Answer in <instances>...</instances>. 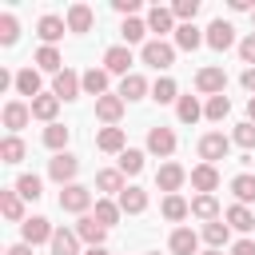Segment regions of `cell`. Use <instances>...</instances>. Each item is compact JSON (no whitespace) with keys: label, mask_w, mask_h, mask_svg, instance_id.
<instances>
[{"label":"cell","mask_w":255,"mask_h":255,"mask_svg":"<svg viewBox=\"0 0 255 255\" xmlns=\"http://www.w3.org/2000/svg\"><path fill=\"white\" fill-rule=\"evenodd\" d=\"M247 120H251V124H255V96H251V100H247Z\"/></svg>","instance_id":"52"},{"label":"cell","mask_w":255,"mask_h":255,"mask_svg":"<svg viewBox=\"0 0 255 255\" xmlns=\"http://www.w3.org/2000/svg\"><path fill=\"white\" fill-rule=\"evenodd\" d=\"M167 247H171V255H195V247H199V235H195L191 227H175Z\"/></svg>","instance_id":"17"},{"label":"cell","mask_w":255,"mask_h":255,"mask_svg":"<svg viewBox=\"0 0 255 255\" xmlns=\"http://www.w3.org/2000/svg\"><path fill=\"white\" fill-rule=\"evenodd\" d=\"M52 255H80V235L68 227H56L52 235Z\"/></svg>","instance_id":"18"},{"label":"cell","mask_w":255,"mask_h":255,"mask_svg":"<svg viewBox=\"0 0 255 255\" xmlns=\"http://www.w3.org/2000/svg\"><path fill=\"white\" fill-rule=\"evenodd\" d=\"M203 40H207V48L227 52V48L235 44V28H231L227 20H211V24H207V32H203Z\"/></svg>","instance_id":"6"},{"label":"cell","mask_w":255,"mask_h":255,"mask_svg":"<svg viewBox=\"0 0 255 255\" xmlns=\"http://www.w3.org/2000/svg\"><path fill=\"white\" fill-rule=\"evenodd\" d=\"M76 171H80V159H76V155H68V151L52 155V163H48V175H52L60 187H68V183L76 179Z\"/></svg>","instance_id":"4"},{"label":"cell","mask_w":255,"mask_h":255,"mask_svg":"<svg viewBox=\"0 0 255 255\" xmlns=\"http://www.w3.org/2000/svg\"><path fill=\"white\" fill-rule=\"evenodd\" d=\"M104 68H108V72H120V76H131V72H128V68H131V48H128V44L108 48V52H104Z\"/></svg>","instance_id":"13"},{"label":"cell","mask_w":255,"mask_h":255,"mask_svg":"<svg viewBox=\"0 0 255 255\" xmlns=\"http://www.w3.org/2000/svg\"><path fill=\"white\" fill-rule=\"evenodd\" d=\"M64 20H68V32H92V24H96V12H92L88 4H72Z\"/></svg>","instance_id":"15"},{"label":"cell","mask_w":255,"mask_h":255,"mask_svg":"<svg viewBox=\"0 0 255 255\" xmlns=\"http://www.w3.org/2000/svg\"><path fill=\"white\" fill-rule=\"evenodd\" d=\"M239 56H243V64H251V68H255V32H251V36H243Z\"/></svg>","instance_id":"48"},{"label":"cell","mask_w":255,"mask_h":255,"mask_svg":"<svg viewBox=\"0 0 255 255\" xmlns=\"http://www.w3.org/2000/svg\"><path fill=\"white\" fill-rule=\"evenodd\" d=\"M227 227H235V231H255V215L243 207V203H235V207H227Z\"/></svg>","instance_id":"27"},{"label":"cell","mask_w":255,"mask_h":255,"mask_svg":"<svg viewBox=\"0 0 255 255\" xmlns=\"http://www.w3.org/2000/svg\"><path fill=\"white\" fill-rule=\"evenodd\" d=\"M155 255H159V251H155Z\"/></svg>","instance_id":"56"},{"label":"cell","mask_w":255,"mask_h":255,"mask_svg":"<svg viewBox=\"0 0 255 255\" xmlns=\"http://www.w3.org/2000/svg\"><path fill=\"white\" fill-rule=\"evenodd\" d=\"M243 88L255 96V68H247V72H243Z\"/></svg>","instance_id":"50"},{"label":"cell","mask_w":255,"mask_h":255,"mask_svg":"<svg viewBox=\"0 0 255 255\" xmlns=\"http://www.w3.org/2000/svg\"><path fill=\"white\" fill-rule=\"evenodd\" d=\"M120 171H124V175H139V171H143V151H135V147L120 151Z\"/></svg>","instance_id":"40"},{"label":"cell","mask_w":255,"mask_h":255,"mask_svg":"<svg viewBox=\"0 0 255 255\" xmlns=\"http://www.w3.org/2000/svg\"><path fill=\"white\" fill-rule=\"evenodd\" d=\"M16 191H20V199H40L44 191H40V175H20L16 179Z\"/></svg>","instance_id":"44"},{"label":"cell","mask_w":255,"mask_h":255,"mask_svg":"<svg viewBox=\"0 0 255 255\" xmlns=\"http://www.w3.org/2000/svg\"><path fill=\"white\" fill-rule=\"evenodd\" d=\"M187 215H191V207H187L183 195H163V219L179 223V219H187Z\"/></svg>","instance_id":"33"},{"label":"cell","mask_w":255,"mask_h":255,"mask_svg":"<svg viewBox=\"0 0 255 255\" xmlns=\"http://www.w3.org/2000/svg\"><path fill=\"white\" fill-rule=\"evenodd\" d=\"M4 255H32V247H28V243H16V247H8Z\"/></svg>","instance_id":"51"},{"label":"cell","mask_w":255,"mask_h":255,"mask_svg":"<svg viewBox=\"0 0 255 255\" xmlns=\"http://www.w3.org/2000/svg\"><path fill=\"white\" fill-rule=\"evenodd\" d=\"M80 88H84V76H76L72 68H64V72L52 80V96H56V100H76Z\"/></svg>","instance_id":"8"},{"label":"cell","mask_w":255,"mask_h":255,"mask_svg":"<svg viewBox=\"0 0 255 255\" xmlns=\"http://www.w3.org/2000/svg\"><path fill=\"white\" fill-rule=\"evenodd\" d=\"M16 92H20V96H28V100L44 96V92H40V72H36V68H24V72H16Z\"/></svg>","instance_id":"23"},{"label":"cell","mask_w":255,"mask_h":255,"mask_svg":"<svg viewBox=\"0 0 255 255\" xmlns=\"http://www.w3.org/2000/svg\"><path fill=\"white\" fill-rule=\"evenodd\" d=\"M36 64H40V72H52V76H60V72H64V56H60L56 48H48V44L36 52Z\"/></svg>","instance_id":"28"},{"label":"cell","mask_w":255,"mask_h":255,"mask_svg":"<svg viewBox=\"0 0 255 255\" xmlns=\"http://www.w3.org/2000/svg\"><path fill=\"white\" fill-rule=\"evenodd\" d=\"M56 112H60V100H56L52 92H44V96H36V100H32V116H36V120L56 124Z\"/></svg>","instance_id":"20"},{"label":"cell","mask_w":255,"mask_h":255,"mask_svg":"<svg viewBox=\"0 0 255 255\" xmlns=\"http://www.w3.org/2000/svg\"><path fill=\"white\" fill-rule=\"evenodd\" d=\"M120 32H124V44H139V40L147 36V24L131 16V20H124V28H120Z\"/></svg>","instance_id":"42"},{"label":"cell","mask_w":255,"mask_h":255,"mask_svg":"<svg viewBox=\"0 0 255 255\" xmlns=\"http://www.w3.org/2000/svg\"><path fill=\"white\" fill-rule=\"evenodd\" d=\"M139 56H143V64H151L155 72H163V68H171V64H175V48H171V44H163V40H147Z\"/></svg>","instance_id":"2"},{"label":"cell","mask_w":255,"mask_h":255,"mask_svg":"<svg viewBox=\"0 0 255 255\" xmlns=\"http://www.w3.org/2000/svg\"><path fill=\"white\" fill-rule=\"evenodd\" d=\"M199 44H207V40H203V32H199L195 24H179V28H175V48H183V52H195Z\"/></svg>","instance_id":"22"},{"label":"cell","mask_w":255,"mask_h":255,"mask_svg":"<svg viewBox=\"0 0 255 255\" xmlns=\"http://www.w3.org/2000/svg\"><path fill=\"white\" fill-rule=\"evenodd\" d=\"M68 32V20L64 16H40V24H36V36L48 44V48H56V40Z\"/></svg>","instance_id":"10"},{"label":"cell","mask_w":255,"mask_h":255,"mask_svg":"<svg viewBox=\"0 0 255 255\" xmlns=\"http://www.w3.org/2000/svg\"><path fill=\"white\" fill-rule=\"evenodd\" d=\"M96 116H100L104 124H116V120L124 116V100H120V96H100V100H96Z\"/></svg>","instance_id":"25"},{"label":"cell","mask_w":255,"mask_h":255,"mask_svg":"<svg viewBox=\"0 0 255 255\" xmlns=\"http://www.w3.org/2000/svg\"><path fill=\"white\" fill-rule=\"evenodd\" d=\"M96 223H104V227H112L116 219H120V203H112V199H96Z\"/></svg>","instance_id":"41"},{"label":"cell","mask_w":255,"mask_h":255,"mask_svg":"<svg viewBox=\"0 0 255 255\" xmlns=\"http://www.w3.org/2000/svg\"><path fill=\"white\" fill-rule=\"evenodd\" d=\"M0 211H4L12 223H24V203H20V191H0Z\"/></svg>","instance_id":"32"},{"label":"cell","mask_w":255,"mask_h":255,"mask_svg":"<svg viewBox=\"0 0 255 255\" xmlns=\"http://www.w3.org/2000/svg\"><path fill=\"white\" fill-rule=\"evenodd\" d=\"M84 92L96 96V100L108 96V68H88V72H84Z\"/></svg>","instance_id":"24"},{"label":"cell","mask_w":255,"mask_h":255,"mask_svg":"<svg viewBox=\"0 0 255 255\" xmlns=\"http://www.w3.org/2000/svg\"><path fill=\"white\" fill-rule=\"evenodd\" d=\"M72 231H76L88 247H104V235H108V227H104V223H96V215H80Z\"/></svg>","instance_id":"9"},{"label":"cell","mask_w":255,"mask_h":255,"mask_svg":"<svg viewBox=\"0 0 255 255\" xmlns=\"http://www.w3.org/2000/svg\"><path fill=\"white\" fill-rule=\"evenodd\" d=\"M171 24H175V12H171V8H151V12H147V32L167 36V32H175Z\"/></svg>","instance_id":"19"},{"label":"cell","mask_w":255,"mask_h":255,"mask_svg":"<svg viewBox=\"0 0 255 255\" xmlns=\"http://www.w3.org/2000/svg\"><path fill=\"white\" fill-rule=\"evenodd\" d=\"M20 235H24V243H28V247H36V243H52L56 227H52L44 215H32V219H24V223H20Z\"/></svg>","instance_id":"3"},{"label":"cell","mask_w":255,"mask_h":255,"mask_svg":"<svg viewBox=\"0 0 255 255\" xmlns=\"http://www.w3.org/2000/svg\"><path fill=\"white\" fill-rule=\"evenodd\" d=\"M84 255H108V251H104V247H88Z\"/></svg>","instance_id":"53"},{"label":"cell","mask_w":255,"mask_h":255,"mask_svg":"<svg viewBox=\"0 0 255 255\" xmlns=\"http://www.w3.org/2000/svg\"><path fill=\"white\" fill-rule=\"evenodd\" d=\"M195 88L211 100V96H223V88H227V76H223V68H199V76H195Z\"/></svg>","instance_id":"7"},{"label":"cell","mask_w":255,"mask_h":255,"mask_svg":"<svg viewBox=\"0 0 255 255\" xmlns=\"http://www.w3.org/2000/svg\"><path fill=\"white\" fill-rule=\"evenodd\" d=\"M143 92H147V80L143 76H124L120 80V100H143Z\"/></svg>","instance_id":"29"},{"label":"cell","mask_w":255,"mask_h":255,"mask_svg":"<svg viewBox=\"0 0 255 255\" xmlns=\"http://www.w3.org/2000/svg\"><path fill=\"white\" fill-rule=\"evenodd\" d=\"M68 139H72V131H68L64 124H48V128H44V143H48V147H52L56 155H60V151L68 147Z\"/></svg>","instance_id":"30"},{"label":"cell","mask_w":255,"mask_h":255,"mask_svg":"<svg viewBox=\"0 0 255 255\" xmlns=\"http://www.w3.org/2000/svg\"><path fill=\"white\" fill-rule=\"evenodd\" d=\"M96 187H100V191H116V195H120V191H124V171H120V167H104V171L96 175Z\"/></svg>","instance_id":"34"},{"label":"cell","mask_w":255,"mask_h":255,"mask_svg":"<svg viewBox=\"0 0 255 255\" xmlns=\"http://www.w3.org/2000/svg\"><path fill=\"white\" fill-rule=\"evenodd\" d=\"M151 100H159V104H171V100H179V88H175V80H171V76H159V80H155V88H151Z\"/></svg>","instance_id":"37"},{"label":"cell","mask_w":255,"mask_h":255,"mask_svg":"<svg viewBox=\"0 0 255 255\" xmlns=\"http://www.w3.org/2000/svg\"><path fill=\"white\" fill-rule=\"evenodd\" d=\"M203 239L211 243V251H219V247L231 239V227H227L223 219H211V223H203Z\"/></svg>","instance_id":"26"},{"label":"cell","mask_w":255,"mask_h":255,"mask_svg":"<svg viewBox=\"0 0 255 255\" xmlns=\"http://www.w3.org/2000/svg\"><path fill=\"white\" fill-rule=\"evenodd\" d=\"M143 207H147V191H143V187H124V191H120V211L139 215Z\"/></svg>","instance_id":"21"},{"label":"cell","mask_w":255,"mask_h":255,"mask_svg":"<svg viewBox=\"0 0 255 255\" xmlns=\"http://www.w3.org/2000/svg\"><path fill=\"white\" fill-rule=\"evenodd\" d=\"M28 116H32V104H20V100H12V104H4V128L16 135L24 124H28Z\"/></svg>","instance_id":"16"},{"label":"cell","mask_w":255,"mask_h":255,"mask_svg":"<svg viewBox=\"0 0 255 255\" xmlns=\"http://www.w3.org/2000/svg\"><path fill=\"white\" fill-rule=\"evenodd\" d=\"M60 207H64V211H76V215H84V211L92 207V191H88L84 183H68V187L60 191Z\"/></svg>","instance_id":"5"},{"label":"cell","mask_w":255,"mask_h":255,"mask_svg":"<svg viewBox=\"0 0 255 255\" xmlns=\"http://www.w3.org/2000/svg\"><path fill=\"white\" fill-rule=\"evenodd\" d=\"M231 139H235L239 147H247V151H255V124H251V120H247V124H239Z\"/></svg>","instance_id":"47"},{"label":"cell","mask_w":255,"mask_h":255,"mask_svg":"<svg viewBox=\"0 0 255 255\" xmlns=\"http://www.w3.org/2000/svg\"><path fill=\"white\" fill-rule=\"evenodd\" d=\"M0 159H4V163H20V159H24V139H20V135H8V139L0 143Z\"/></svg>","instance_id":"39"},{"label":"cell","mask_w":255,"mask_h":255,"mask_svg":"<svg viewBox=\"0 0 255 255\" xmlns=\"http://www.w3.org/2000/svg\"><path fill=\"white\" fill-rule=\"evenodd\" d=\"M183 179H187V171H183L179 163H163V167L155 171V187H159V191H167V195H175Z\"/></svg>","instance_id":"11"},{"label":"cell","mask_w":255,"mask_h":255,"mask_svg":"<svg viewBox=\"0 0 255 255\" xmlns=\"http://www.w3.org/2000/svg\"><path fill=\"white\" fill-rule=\"evenodd\" d=\"M171 12H175V20L191 24V20H195V12H199V0H175V4H171Z\"/></svg>","instance_id":"46"},{"label":"cell","mask_w":255,"mask_h":255,"mask_svg":"<svg viewBox=\"0 0 255 255\" xmlns=\"http://www.w3.org/2000/svg\"><path fill=\"white\" fill-rule=\"evenodd\" d=\"M227 151H231V139L223 131H207L199 139V159L203 163H219V159H227Z\"/></svg>","instance_id":"1"},{"label":"cell","mask_w":255,"mask_h":255,"mask_svg":"<svg viewBox=\"0 0 255 255\" xmlns=\"http://www.w3.org/2000/svg\"><path fill=\"white\" fill-rule=\"evenodd\" d=\"M96 147H100V151H128V147H124V128H104V131L96 135Z\"/></svg>","instance_id":"31"},{"label":"cell","mask_w":255,"mask_h":255,"mask_svg":"<svg viewBox=\"0 0 255 255\" xmlns=\"http://www.w3.org/2000/svg\"><path fill=\"white\" fill-rule=\"evenodd\" d=\"M203 255H223V251H203Z\"/></svg>","instance_id":"54"},{"label":"cell","mask_w":255,"mask_h":255,"mask_svg":"<svg viewBox=\"0 0 255 255\" xmlns=\"http://www.w3.org/2000/svg\"><path fill=\"white\" fill-rule=\"evenodd\" d=\"M231 255H255V243H251V239H239V243L231 247Z\"/></svg>","instance_id":"49"},{"label":"cell","mask_w":255,"mask_h":255,"mask_svg":"<svg viewBox=\"0 0 255 255\" xmlns=\"http://www.w3.org/2000/svg\"><path fill=\"white\" fill-rule=\"evenodd\" d=\"M175 112H179V120H183V124H195V120L203 116V108H199V100H195V96H179Z\"/></svg>","instance_id":"38"},{"label":"cell","mask_w":255,"mask_h":255,"mask_svg":"<svg viewBox=\"0 0 255 255\" xmlns=\"http://www.w3.org/2000/svg\"><path fill=\"white\" fill-rule=\"evenodd\" d=\"M231 191H235V199L247 207V203L255 199V175H247V171H243V175H235V179H231Z\"/></svg>","instance_id":"36"},{"label":"cell","mask_w":255,"mask_h":255,"mask_svg":"<svg viewBox=\"0 0 255 255\" xmlns=\"http://www.w3.org/2000/svg\"><path fill=\"white\" fill-rule=\"evenodd\" d=\"M147 151L151 155H171L175 151V131L171 128H151L147 131Z\"/></svg>","instance_id":"14"},{"label":"cell","mask_w":255,"mask_h":255,"mask_svg":"<svg viewBox=\"0 0 255 255\" xmlns=\"http://www.w3.org/2000/svg\"><path fill=\"white\" fill-rule=\"evenodd\" d=\"M191 215H199V219H219V203H215V195H195L191 199Z\"/></svg>","instance_id":"35"},{"label":"cell","mask_w":255,"mask_h":255,"mask_svg":"<svg viewBox=\"0 0 255 255\" xmlns=\"http://www.w3.org/2000/svg\"><path fill=\"white\" fill-rule=\"evenodd\" d=\"M16 36H20V24L12 12H4L0 16V44H16Z\"/></svg>","instance_id":"45"},{"label":"cell","mask_w":255,"mask_h":255,"mask_svg":"<svg viewBox=\"0 0 255 255\" xmlns=\"http://www.w3.org/2000/svg\"><path fill=\"white\" fill-rule=\"evenodd\" d=\"M191 187H195L199 195H211V191L219 187V171H215V163H199V167H191Z\"/></svg>","instance_id":"12"},{"label":"cell","mask_w":255,"mask_h":255,"mask_svg":"<svg viewBox=\"0 0 255 255\" xmlns=\"http://www.w3.org/2000/svg\"><path fill=\"white\" fill-rule=\"evenodd\" d=\"M227 112H231V100H227V96H211V100H207V108H203V116H207V120H215V124H219Z\"/></svg>","instance_id":"43"},{"label":"cell","mask_w":255,"mask_h":255,"mask_svg":"<svg viewBox=\"0 0 255 255\" xmlns=\"http://www.w3.org/2000/svg\"><path fill=\"white\" fill-rule=\"evenodd\" d=\"M251 24H255V8H251Z\"/></svg>","instance_id":"55"}]
</instances>
